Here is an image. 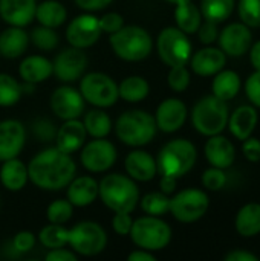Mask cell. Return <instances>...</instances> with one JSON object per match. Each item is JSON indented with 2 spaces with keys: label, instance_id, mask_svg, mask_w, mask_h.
Wrapping results in <instances>:
<instances>
[{
  "label": "cell",
  "instance_id": "cell-1",
  "mask_svg": "<svg viewBox=\"0 0 260 261\" xmlns=\"http://www.w3.org/2000/svg\"><path fill=\"white\" fill-rule=\"evenodd\" d=\"M75 162L70 154L55 148L38 153L28 165L31 182L46 191H58L69 185L75 177Z\"/></svg>",
  "mask_w": 260,
  "mask_h": 261
},
{
  "label": "cell",
  "instance_id": "cell-2",
  "mask_svg": "<svg viewBox=\"0 0 260 261\" xmlns=\"http://www.w3.org/2000/svg\"><path fill=\"white\" fill-rule=\"evenodd\" d=\"M98 196L115 213H132L139 202V191L133 179L118 173L103 177L98 185Z\"/></svg>",
  "mask_w": 260,
  "mask_h": 261
},
{
  "label": "cell",
  "instance_id": "cell-3",
  "mask_svg": "<svg viewBox=\"0 0 260 261\" xmlns=\"http://www.w3.org/2000/svg\"><path fill=\"white\" fill-rule=\"evenodd\" d=\"M155 116L144 110H127L115 124L118 139L129 147H143L153 141L156 136Z\"/></svg>",
  "mask_w": 260,
  "mask_h": 261
},
{
  "label": "cell",
  "instance_id": "cell-4",
  "mask_svg": "<svg viewBox=\"0 0 260 261\" xmlns=\"http://www.w3.org/2000/svg\"><path fill=\"white\" fill-rule=\"evenodd\" d=\"M196 159L198 151L190 141L173 139L161 148L156 159V167L161 176L179 179L195 167Z\"/></svg>",
  "mask_w": 260,
  "mask_h": 261
},
{
  "label": "cell",
  "instance_id": "cell-5",
  "mask_svg": "<svg viewBox=\"0 0 260 261\" xmlns=\"http://www.w3.org/2000/svg\"><path fill=\"white\" fill-rule=\"evenodd\" d=\"M110 46L116 57L124 61L146 60L152 49L153 41L150 34L141 26H123L120 31L110 34Z\"/></svg>",
  "mask_w": 260,
  "mask_h": 261
},
{
  "label": "cell",
  "instance_id": "cell-6",
  "mask_svg": "<svg viewBox=\"0 0 260 261\" xmlns=\"http://www.w3.org/2000/svg\"><path fill=\"white\" fill-rule=\"evenodd\" d=\"M228 106L227 101L216 98L215 95L199 99L192 112L193 127L204 136L221 135L228 124Z\"/></svg>",
  "mask_w": 260,
  "mask_h": 261
},
{
  "label": "cell",
  "instance_id": "cell-7",
  "mask_svg": "<svg viewBox=\"0 0 260 261\" xmlns=\"http://www.w3.org/2000/svg\"><path fill=\"white\" fill-rule=\"evenodd\" d=\"M129 236L138 248L155 252L164 249L170 243L172 229L159 217L146 216L133 220Z\"/></svg>",
  "mask_w": 260,
  "mask_h": 261
},
{
  "label": "cell",
  "instance_id": "cell-8",
  "mask_svg": "<svg viewBox=\"0 0 260 261\" xmlns=\"http://www.w3.org/2000/svg\"><path fill=\"white\" fill-rule=\"evenodd\" d=\"M159 58L170 67L185 66L192 57V43L179 28H166L156 40Z\"/></svg>",
  "mask_w": 260,
  "mask_h": 261
},
{
  "label": "cell",
  "instance_id": "cell-9",
  "mask_svg": "<svg viewBox=\"0 0 260 261\" xmlns=\"http://www.w3.org/2000/svg\"><path fill=\"white\" fill-rule=\"evenodd\" d=\"M80 93L84 101L98 109L110 107L120 98L118 84L109 75L101 72H90L84 75L80 83Z\"/></svg>",
  "mask_w": 260,
  "mask_h": 261
},
{
  "label": "cell",
  "instance_id": "cell-10",
  "mask_svg": "<svg viewBox=\"0 0 260 261\" xmlns=\"http://www.w3.org/2000/svg\"><path fill=\"white\" fill-rule=\"evenodd\" d=\"M210 200L208 196L198 188L182 190L170 199V210L172 216L182 223H193L198 222L205 216L208 211Z\"/></svg>",
  "mask_w": 260,
  "mask_h": 261
},
{
  "label": "cell",
  "instance_id": "cell-11",
  "mask_svg": "<svg viewBox=\"0 0 260 261\" xmlns=\"http://www.w3.org/2000/svg\"><path fill=\"white\" fill-rule=\"evenodd\" d=\"M67 245L80 255L93 257L104 251L107 245V236L98 223L81 222L69 229Z\"/></svg>",
  "mask_w": 260,
  "mask_h": 261
},
{
  "label": "cell",
  "instance_id": "cell-12",
  "mask_svg": "<svg viewBox=\"0 0 260 261\" xmlns=\"http://www.w3.org/2000/svg\"><path fill=\"white\" fill-rule=\"evenodd\" d=\"M80 161L90 173H103L113 167L116 161V148L104 138H95L81 147Z\"/></svg>",
  "mask_w": 260,
  "mask_h": 261
},
{
  "label": "cell",
  "instance_id": "cell-13",
  "mask_svg": "<svg viewBox=\"0 0 260 261\" xmlns=\"http://www.w3.org/2000/svg\"><path fill=\"white\" fill-rule=\"evenodd\" d=\"M101 35L100 28V18H97L92 14H81L75 17L67 29H66V38L72 47L86 49L93 46Z\"/></svg>",
  "mask_w": 260,
  "mask_h": 261
},
{
  "label": "cell",
  "instance_id": "cell-14",
  "mask_svg": "<svg viewBox=\"0 0 260 261\" xmlns=\"http://www.w3.org/2000/svg\"><path fill=\"white\" fill-rule=\"evenodd\" d=\"M87 67V57L83 49L70 47L58 54L52 63V73L63 83H72L83 76Z\"/></svg>",
  "mask_w": 260,
  "mask_h": 261
},
{
  "label": "cell",
  "instance_id": "cell-15",
  "mask_svg": "<svg viewBox=\"0 0 260 261\" xmlns=\"http://www.w3.org/2000/svg\"><path fill=\"white\" fill-rule=\"evenodd\" d=\"M51 109L60 119H78L84 112L83 95L69 86H61L51 95Z\"/></svg>",
  "mask_w": 260,
  "mask_h": 261
},
{
  "label": "cell",
  "instance_id": "cell-16",
  "mask_svg": "<svg viewBox=\"0 0 260 261\" xmlns=\"http://www.w3.org/2000/svg\"><path fill=\"white\" fill-rule=\"evenodd\" d=\"M219 46L228 57L245 55L253 44V32L244 23H231L219 34Z\"/></svg>",
  "mask_w": 260,
  "mask_h": 261
},
{
  "label": "cell",
  "instance_id": "cell-17",
  "mask_svg": "<svg viewBox=\"0 0 260 261\" xmlns=\"http://www.w3.org/2000/svg\"><path fill=\"white\" fill-rule=\"evenodd\" d=\"M187 119V107L178 98H167L164 99L155 113L156 127L164 133H175L178 132Z\"/></svg>",
  "mask_w": 260,
  "mask_h": 261
},
{
  "label": "cell",
  "instance_id": "cell-18",
  "mask_svg": "<svg viewBox=\"0 0 260 261\" xmlns=\"http://www.w3.org/2000/svg\"><path fill=\"white\" fill-rule=\"evenodd\" d=\"M26 132L20 121L6 119L0 122V161L17 158L25 145Z\"/></svg>",
  "mask_w": 260,
  "mask_h": 261
},
{
  "label": "cell",
  "instance_id": "cell-19",
  "mask_svg": "<svg viewBox=\"0 0 260 261\" xmlns=\"http://www.w3.org/2000/svg\"><path fill=\"white\" fill-rule=\"evenodd\" d=\"M208 138L210 139L205 142L204 153L210 165L216 168H222V170L230 168L236 159V148L233 142L228 138L221 136V135H215Z\"/></svg>",
  "mask_w": 260,
  "mask_h": 261
},
{
  "label": "cell",
  "instance_id": "cell-20",
  "mask_svg": "<svg viewBox=\"0 0 260 261\" xmlns=\"http://www.w3.org/2000/svg\"><path fill=\"white\" fill-rule=\"evenodd\" d=\"M86 136H87V132H86V128H84L81 121H78V119H67L57 130L55 144H57V148L60 151L72 154V153L81 150V147L86 142Z\"/></svg>",
  "mask_w": 260,
  "mask_h": 261
},
{
  "label": "cell",
  "instance_id": "cell-21",
  "mask_svg": "<svg viewBox=\"0 0 260 261\" xmlns=\"http://www.w3.org/2000/svg\"><path fill=\"white\" fill-rule=\"evenodd\" d=\"M35 0H0V17L11 26L23 28L35 18Z\"/></svg>",
  "mask_w": 260,
  "mask_h": 261
},
{
  "label": "cell",
  "instance_id": "cell-22",
  "mask_svg": "<svg viewBox=\"0 0 260 261\" xmlns=\"http://www.w3.org/2000/svg\"><path fill=\"white\" fill-rule=\"evenodd\" d=\"M192 60V70L199 76H213L219 70L224 69L227 63V55L221 47H211L207 46L201 50H198Z\"/></svg>",
  "mask_w": 260,
  "mask_h": 261
},
{
  "label": "cell",
  "instance_id": "cell-23",
  "mask_svg": "<svg viewBox=\"0 0 260 261\" xmlns=\"http://www.w3.org/2000/svg\"><path fill=\"white\" fill-rule=\"evenodd\" d=\"M124 167L127 174L138 182H149L158 173L156 161L153 159L152 154L143 150L130 151L124 161Z\"/></svg>",
  "mask_w": 260,
  "mask_h": 261
},
{
  "label": "cell",
  "instance_id": "cell-24",
  "mask_svg": "<svg viewBox=\"0 0 260 261\" xmlns=\"http://www.w3.org/2000/svg\"><path fill=\"white\" fill-rule=\"evenodd\" d=\"M257 121H259V115L253 106H241L228 116L227 125L236 139L244 141L253 135Z\"/></svg>",
  "mask_w": 260,
  "mask_h": 261
},
{
  "label": "cell",
  "instance_id": "cell-25",
  "mask_svg": "<svg viewBox=\"0 0 260 261\" xmlns=\"http://www.w3.org/2000/svg\"><path fill=\"white\" fill-rule=\"evenodd\" d=\"M98 197V182L90 176L74 177L67 185V200L78 208L93 203Z\"/></svg>",
  "mask_w": 260,
  "mask_h": 261
},
{
  "label": "cell",
  "instance_id": "cell-26",
  "mask_svg": "<svg viewBox=\"0 0 260 261\" xmlns=\"http://www.w3.org/2000/svg\"><path fill=\"white\" fill-rule=\"evenodd\" d=\"M29 44V35L18 26H11L0 34V54L14 60L21 57Z\"/></svg>",
  "mask_w": 260,
  "mask_h": 261
},
{
  "label": "cell",
  "instance_id": "cell-27",
  "mask_svg": "<svg viewBox=\"0 0 260 261\" xmlns=\"http://www.w3.org/2000/svg\"><path fill=\"white\" fill-rule=\"evenodd\" d=\"M18 73L25 83L38 84L49 78L52 73V63L40 55H31L26 57L18 67Z\"/></svg>",
  "mask_w": 260,
  "mask_h": 261
},
{
  "label": "cell",
  "instance_id": "cell-28",
  "mask_svg": "<svg viewBox=\"0 0 260 261\" xmlns=\"http://www.w3.org/2000/svg\"><path fill=\"white\" fill-rule=\"evenodd\" d=\"M28 168L17 158L5 161L0 170V182L8 191H20L28 182Z\"/></svg>",
  "mask_w": 260,
  "mask_h": 261
},
{
  "label": "cell",
  "instance_id": "cell-29",
  "mask_svg": "<svg viewBox=\"0 0 260 261\" xmlns=\"http://www.w3.org/2000/svg\"><path fill=\"white\" fill-rule=\"evenodd\" d=\"M234 228L242 237H254L260 234V203L253 202L242 206L234 219Z\"/></svg>",
  "mask_w": 260,
  "mask_h": 261
},
{
  "label": "cell",
  "instance_id": "cell-30",
  "mask_svg": "<svg viewBox=\"0 0 260 261\" xmlns=\"http://www.w3.org/2000/svg\"><path fill=\"white\" fill-rule=\"evenodd\" d=\"M213 95L222 101L233 99L241 90V76L234 70H219L211 83Z\"/></svg>",
  "mask_w": 260,
  "mask_h": 261
},
{
  "label": "cell",
  "instance_id": "cell-31",
  "mask_svg": "<svg viewBox=\"0 0 260 261\" xmlns=\"http://www.w3.org/2000/svg\"><path fill=\"white\" fill-rule=\"evenodd\" d=\"M175 20L178 28L185 34H195L198 32L201 23H202V14L201 9L192 2H182L178 3L175 8Z\"/></svg>",
  "mask_w": 260,
  "mask_h": 261
},
{
  "label": "cell",
  "instance_id": "cell-32",
  "mask_svg": "<svg viewBox=\"0 0 260 261\" xmlns=\"http://www.w3.org/2000/svg\"><path fill=\"white\" fill-rule=\"evenodd\" d=\"M66 8L57 0L41 2L35 9V18L41 26L58 28L66 21Z\"/></svg>",
  "mask_w": 260,
  "mask_h": 261
},
{
  "label": "cell",
  "instance_id": "cell-33",
  "mask_svg": "<svg viewBox=\"0 0 260 261\" xmlns=\"http://www.w3.org/2000/svg\"><path fill=\"white\" fill-rule=\"evenodd\" d=\"M150 92L149 83L143 76H129L118 86V95L127 102H139L147 98Z\"/></svg>",
  "mask_w": 260,
  "mask_h": 261
},
{
  "label": "cell",
  "instance_id": "cell-34",
  "mask_svg": "<svg viewBox=\"0 0 260 261\" xmlns=\"http://www.w3.org/2000/svg\"><path fill=\"white\" fill-rule=\"evenodd\" d=\"M83 125L92 138H106L112 130V121L109 115L100 109L90 110L84 115Z\"/></svg>",
  "mask_w": 260,
  "mask_h": 261
},
{
  "label": "cell",
  "instance_id": "cell-35",
  "mask_svg": "<svg viewBox=\"0 0 260 261\" xmlns=\"http://www.w3.org/2000/svg\"><path fill=\"white\" fill-rule=\"evenodd\" d=\"M234 5V0H202L199 9L205 20L221 23L231 15Z\"/></svg>",
  "mask_w": 260,
  "mask_h": 261
},
{
  "label": "cell",
  "instance_id": "cell-36",
  "mask_svg": "<svg viewBox=\"0 0 260 261\" xmlns=\"http://www.w3.org/2000/svg\"><path fill=\"white\" fill-rule=\"evenodd\" d=\"M38 240L48 249L64 248L67 245V240H69V229H66L63 225L51 223L40 231Z\"/></svg>",
  "mask_w": 260,
  "mask_h": 261
},
{
  "label": "cell",
  "instance_id": "cell-37",
  "mask_svg": "<svg viewBox=\"0 0 260 261\" xmlns=\"http://www.w3.org/2000/svg\"><path fill=\"white\" fill-rule=\"evenodd\" d=\"M23 95V86L8 73H0V107H11Z\"/></svg>",
  "mask_w": 260,
  "mask_h": 261
},
{
  "label": "cell",
  "instance_id": "cell-38",
  "mask_svg": "<svg viewBox=\"0 0 260 261\" xmlns=\"http://www.w3.org/2000/svg\"><path fill=\"white\" fill-rule=\"evenodd\" d=\"M141 208L147 216L161 217L170 210V197L164 193H149L141 199Z\"/></svg>",
  "mask_w": 260,
  "mask_h": 261
},
{
  "label": "cell",
  "instance_id": "cell-39",
  "mask_svg": "<svg viewBox=\"0 0 260 261\" xmlns=\"http://www.w3.org/2000/svg\"><path fill=\"white\" fill-rule=\"evenodd\" d=\"M29 40L32 41V44L41 50H52L57 44H58V35L54 31V28H48V26H38L35 29H32Z\"/></svg>",
  "mask_w": 260,
  "mask_h": 261
},
{
  "label": "cell",
  "instance_id": "cell-40",
  "mask_svg": "<svg viewBox=\"0 0 260 261\" xmlns=\"http://www.w3.org/2000/svg\"><path fill=\"white\" fill-rule=\"evenodd\" d=\"M238 12L244 24L260 28V0H239Z\"/></svg>",
  "mask_w": 260,
  "mask_h": 261
},
{
  "label": "cell",
  "instance_id": "cell-41",
  "mask_svg": "<svg viewBox=\"0 0 260 261\" xmlns=\"http://www.w3.org/2000/svg\"><path fill=\"white\" fill-rule=\"evenodd\" d=\"M72 211H74V205L69 200H55L48 206L46 216L48 220L51 223L55 225H63L66 223L70 217H72Z\"/></svg>",
  "mask_w": 260,
  "mask_h": 261
},
{
  "label": "cell",
  "instance_id": "cell-42",
  "mask_svg": "<svg viewBox=\"0 0 260 261\" xmlns=\"http://www.w3.org/2000/svg\"><path fill=\"white\" fill-rule=\"evenodd\" d=\"M167 83L173 92H185L190 86V72L185 66H173L170 67V72L167 75Z\"/></svg>",
  "mask_w": 260,
  "mask_h": 261
},
{
  "label": "cell",
  "instance_id": "cell-43",
  "mask_svg": "<svg viewBox=\"0 0 260 261\" xmlns=\"http://www.w3.org/2000/svg\"><path fill=\"white\" fill-rule=\"evenodd\" d=\"M225 184H227V176L222 168L211 167L205 170L202 174V185L210 191H219L225 187Z\"/></svg>",
  "mask_w": 260,
  "mask_h": 261
},
{
  "label": "cell",
  "instance_id": "cell-44",
  "mask_svg": "<svg viewBox=\"0 0 260 261\" xmlns=\"http://www.w3.org/2000/svg\"><path fill=\"white\" fill-rule=\"evenodd\" d=\"M32 132L41 142H49L55 139V135H57L55 125L48 119H37L32 124Z\"/></svg>",
  "mask_w": 260,
  "mask_h": 261
},
{
  "label": "cell",
  "instance_id": "cell-45",
  "mask_svg": "<svg viewBox=\"0 0 260 261\" xmlns=\"http://www.w3.org/2000/svg\"><path fill=\"white\" fill-rule=\"evenodd\" d=\"M245 93L254 107L260 109V70L251 73L245 83Z\"/></svg>",
  "mask_w": 260,
  "mask_h": 261
},
{
  "label": "cell",
  "instance_id": "cell-46",
  "mask_svg": "<svg viewBox=\"0 0 260 261\" xmlns=\"http://www.w3.org/2000/svg\"><path fill=\"white\" fill-rule=\"evenodd\" d=\"M34 245H35V237H34V234L29 232V231H21V232H18V234L14 237V240H12V248H14V251L18 252V254H26V252H29V251L34 248Z\"/></svg>",
  "mask_w": 260,
  "mask_h": 261
},
{
  "label": "cell",
  "instance_id": "cell-47",
  "mask_svg": "<svg viewBox=\"0 0 260 261\" xmlns=\"http://www.w3.org/2000/svg\"><path fill=\"white\" fill-rule=\"evenodd\" d=\"M123 26H124V20H123V17L118 12H110V14H106L104 17L100 18L101 32L113 34V32L120 31Z\"/></svg>",
  "mask_w": 260,
  "mask_h": 261
},
{
  "label": "cell",
  "instance_id": "cell-48",
  "mask_svg": "<svg viewBox=\"0 0 260 261\" xmlns=\"http://www.w3.org/2000/svg\"><path fill=\"white\" fill-rule=\"evenodd\" d=\"M198 35H199V40L204 43V44H211L218 40L219 37V31H218V23L215 21H210V20H205L204 23H201L199 29H198Z\"/></svg>",
  "mask_w": 260,
  "mask_h": 261
},
{
  "label": "cell",
  "instance_id": "cell-49",
  "mask_svg": "<svg viewBox=\"0 0 260 261\" xmlns=\"http://www.w3.org/2000/svg\"><path fill=\"white\" fill-rule=\"evenodd\" d=\"M242 153L247 161L257 164L260 162V141L256 138L248 136L247 139L242 141Z\"/></svg>",
  "mask_w": 260,
  "mask_h": 261
},
{
  "label": "cell",
  "instance_id": "cell-50",
  "mask_svg": "<svg viewBox=\"0 0 260 261\" xmlns=\"http://www.w3.org/2000/svg\"><path fill=\"white\" fill-rule=\"evenodd\" d=\"M132 225H133V220L130 217V213H115V216L112 219V226L116 234L129 236Z\"/></svg>",
  "mask_w": 260,
  "mask_h": 261
},
{
  "label": "cell",
  "instance_id": "cell-51",
  "mask_svg": "<svg viewBox=\"0 0 260 261\" xmlns=\"http://www.w3.org/2000/svg\"><path fill=\"white\" fill-rule=\"evenodd\" d=\"M44 258L46 261H77V255L75 252H70L67 249L57 248V249L49 251Z\"/></svg>",
  "mask_w": 260,
  "mask_h": 261
},
{
  "label": "cell",
  "instance_id": "cell-52",
  "mask_svg": "<svg viewBox=\"0 0 260 261\" xmlns=\"http://www.w3.org/2000/svg\"><path fill=\"white\" fill-rule=\"evenodd\" d=\"M225 261H259L260 258L253 254V252H248V251H242V249H234L231 252H228L225 257Z\"/></svg>",
  "mask_w": 260,
  "mask_h": 261
},
{
  "label": "cell",
  "instance_id": "cell-53",
  "mask_svg": "<svg viewBox=\"0 0 260 261\" xmlns=\"http://www.w3.org/2000/svg\"><path fill=\"white\" fill-rule=\"evenodd\" d=\"M110 2L112 0H75V3L84 11H101L110 5Z\"/></svg>",
  "mask_w": 260,
  "mask_h": 261
},
{
  "label": "cell",
  "instance_id": "cell-54",
  "mask_svg": "<svg viewBox=\"0 0 260 261\" xmlns=\"http://www.w3.org/2000/svg\"><path fill=\"white\" fill-rule=\"evenodd\" d=\"M159 187H161V193L164 194H172L176 188V179L172 177V176H162L161 177V182H159Z\"/></svg>",
  "mask_w": 260,
  "mask_h": 261
},
{
  "label": "cell",
  "instance_id": "cell-55",
  "mask_svg": "<svg viewBox=\"0 0 260 261\" xmlns=\"http://www.w3.org/2000/svg\"><path fill=\"white\" fill-rule=\"evenodd\" d=\"M127 258H129V261H155L156 260V257H155L150 251H146V249L135 251V252H132Z\"/></svg>",
  "mask_w": 260,
  "mask_h": 261
},
{
  "label": "cell",
  "instance_id": "cell-56",
  "mask_svg": "<svg viewBox=\"0 0 260 261\" xmlns=\"http://www.w3.org/2000/svg\"><path fill=\"white\" fill-rule=\"evenodd\" d=\"M250 60H251V64L256 70H260V40L256 41L254 44H251L250 47Z\"/></svg>",
  "mask_w": 260,
  "mask_h": 261
},
{
  "label": "cell",
  "instance_id": "cell-57",
  "mask_svg": "<svg viewBox=\"0 0 260 261\" xmlns=\"http://www.w3.org/2000/svg\"><path fill=\"white\" fill-rule=\"evenodd\" d=\"M169 3H173V5H178V3H182V2H187V0H166Z\"/></svg>",
  "mask_w": 260,
  "mask_h": 261
}]
</instances>
